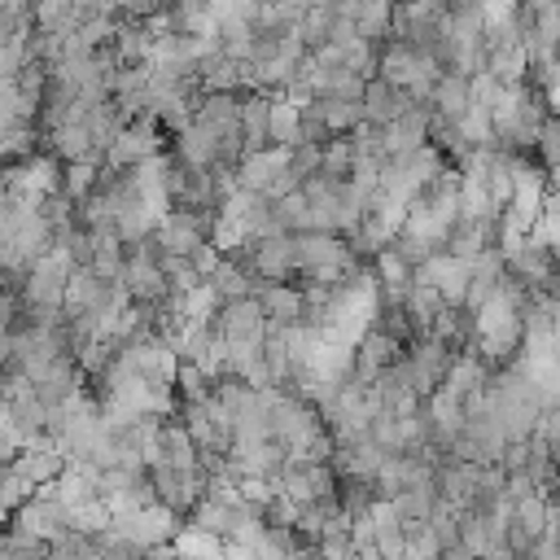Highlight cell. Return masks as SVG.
<instances>
[{"instance_id":"6da1fadb","label":"cell","mask_w":560,"mask_h":560,"mask_svg":"<svg viewBox=\"0 0 560 560\" xmlns=\"http://www.w3.org/2000/svg\"><path fill=\"white\" fill-rule=\"evenodd\" d=\"M411 105H416V101H411V92L394 88V83H389V79H381V74L363 83V118H368V122H376V127L398 122Z\"/></svg>"},{"instance_id":"7a4b0ae2","label":"cell","mask_w":560,"mask_h":560,"mask_svg":"<svg viewBox=\"0 0 560 560\" xmlns=\"http://www.w3.org/2000/svg\"><path fill=\"white\" fill-rule=\"evenodd\" d=\"M241 149L245 153H262L271 149V96L267 92H245L241 96Z\"/></svg>"},{"instance_id":"3957f363","label":"cell","mask_w":560,"mask_h":560,"mask_svg":"<svg viewBox=\"0 0 560 560\" xmlns=\"http://www.w3.org/2000/svg\"><path fill=\"white\" fill-rule=\"evenodd\" d=\"M354 31H359V39L381 48L389 39V31H394V0H368L363 13L354 18Z\"/></svg>"},{"instance_id":"277c9868","label":"cell","mask_w":560,"mask_h":560,"mask_svg":"<svg viewBox=\"0 0 560 560\" xmlns=\"http://www.w3.org/2000/svg\"><path fill=\"white\" fill-rule=\"evenodd\" d=\"M332 22H337L332 4H311V9L298 18L293 35H298L306 48H319V44H328V31H332Z\"/></svg>"},{"instance_id":"5b68a950","label":"cell","mask_w":560,"mask_h":560,"mask_svg":"<svg viewBox=\"0 0 560 560\" xmlns=\"http://www.w3.org/2000/svg\"><path fill=\"white\" fill-rule=\"evenodd\" d=\"M284 166L306 184L311 175H319V144H311V140H298L293 149H284Z\"/></svg>"}]
</instances>
